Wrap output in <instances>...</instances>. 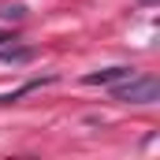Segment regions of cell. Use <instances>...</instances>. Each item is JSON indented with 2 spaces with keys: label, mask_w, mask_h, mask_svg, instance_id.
<instances>
[{
  "label": "cell",
  "mask_w": 160,
  "mask_h": 160,
  "mask_svg": "<svg viewBox=\"0 0 160 160\" xmlns=\"http://www.w3.org/2000/svg\"><path fill=\"white\" fill-rule=\"evenodd\" d=\"M41 82H45V78H34V82H26V86H19V89H11V93H4V97H0V104H11V101H19L22 93H30V89H38Z\"/></svg>",
  "instance_id": "277c9868"
},
{
  "label": "cell",
  "mask_w": 160,
  "mask_h": 160,
  "mask_svg": "<svg viewBox=\"0 0 160 160\" xmlns=\"http://www.w3.org/2000/svg\"><path fill=\"white\" fill-rule=\"evenodd\" d=\"M34 60V48L26 45H0V63H30Z\"/></svg>",
  "instance_id": "3957f363"
},
{
  "label": "cell",
  "mask_w": 160,
  "mask_h": 160,
  "mask_svg": "<svg viewBox=\"0 0 160 160\" xmlns=\"http://www.w3.org/2000/svg\"><path fill=\"white\" fill-rule=\"evenodd\" d=\"M127 75H134V71L130 67H104V71H89L82 82L86 86H112V82H123Z\"/></svg>",
  "instance_id": "7a4b0ae2"
},
{
  "label": "cell",
  "mask_w": 160,
  "mask_h": 160,
  "mask_svg": "<svg viewBox=\"0 0 160 160\" xmlns=\"http://www.w3.org/2000/svg\"><path fill=\"white\" fill-rule=\"evenodd\" d=\"M112 97L116 101H123V104H153L160 97V82L153 78V75H127V78L112 89Z\"/></svg>",
  "instance_id": "6da1fadb"
},
{
  "label": "cell",
  "mask_w": 160,
  "mask_h": 160,
  "mask_svg": "<svg viewBox=\"0 0 160 160\" xmlns=\"http://www.w3.org/2000/svg\"><path fill=\"white\" fill-rule=\"evenodd\" d=\"M4 41H15V38H11V34H8V30H0V45H4Z\"/></svg>",
  "instance_id": "5b68a950"
},
{
  "label": "cell",
  "mask_w": 160,
  "mask_h": 160,
  "mask_svg": "<svg viewBox=\"0 0 160 160\" xmlns=\"http://www.w3.org/2000/svg\"><path fill=\"white\" fill-rule=\"evenodd\" d=\"M142 4H153V0H142Z\"/></svg>",
  "instance_id": "8992f818"
}]
</instances>
